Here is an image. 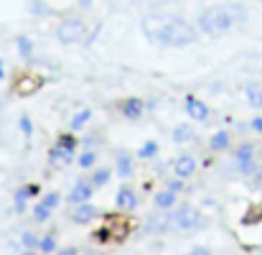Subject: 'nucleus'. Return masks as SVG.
I'll list each match as a JSON object with an SVG mask.
<instances>
[{
	"label": "nucleus",
	"instance_id": "obj_32",
	"mask_svg": "<svg viewBox=\"0 0 262 255\" xmlns=\"http://www.w3.org/2000/svg\"><path fill=\"white\" fill-rule=\"evenodd\" d=\"M254 184H257V186L262 189V163H259V166L254 168Z\"/></svg>",
	"mask_w": 262,
	"mask_h": 255
},
{
	"label": "nucleus",
	"instance_id": "obj_31",
	"mask_svg": "<svg viewBox=\"0 0 262 255\" xmlns=\"http://www.w3.org/2000/svg\"><path fill=\"white\" fill-rule=\"evenodd\" d=\"M23 191H26V196H36L39 194V184H28Z\"/></svg>",
	"mask_w": 262,
	"mask_h": 255
},
{
	"label": "nucleus",
	"instance_id": "obj_19",
	"mask_svg": "<svg viewBox=\"0 0 262 255\" xmlns=\"http://www.w3.org/2000/svg\"><path fill=\"white\" fill-rule=\"evenodd\" d=\"M56 148H61L64 153H74V148H77L74 135H61V138H59V143H56Z\"/></svg>",
	"mask_w": 262,
	"mask_h": 255
},
{
	"label": "nucleus",
	"instance_id": "obj_10",
	"mask_svg": "<svg viewBox=\"0 0 262 255\" xmlns=\"http://www.w3.org/2000/svg\"><path fill=\"white\" fill-rule=\"evenodd\" d=\"M94 217H97V209H94V204H79V207L72 212V219H74L77 224H89Z\"/></svg>",
	"mask_w": 262,
	"mask_h": 255
},
{
	"label": "nucleus",
	"instance_id": "obj_2",
	"mask_svg": "<svg viewBox=\"0 0 262 255\" xmlns=\"http://www.w3.org/2000/svg\"><path fill=\"white\" fill-rule=\"evenodd\" d=\"M242 21H247V6H242V3H219V6H211L201 13L199 26H201L204 34L219 36V34H226L229 29H234Z\"/></svg>",
	"mask_w": 262,
	"mask_h": 255
},
{
	"label": "nucleus",
	"instance_id": "obj_37",
	"mask_svg": "<svg viewBox=\"0 0 262 255\" xmlns=\"http://www.w3.org/2000/svg\"><path fill=\"white\" fill-rule=\"evenodd\" d=\"M87 255H100V252H87Z\"/></svg>",
	"mask_w": 262,
	"mask_h": 255
},
{
	"label": "nucleus",
	"instance_id": "obj_18",
	"mask_svg": "<svg viewBox=\"0 0 262 255\" xmlns=\"http://www.w3.org/2000/svg\"><path fill=\"white\" fill-rule=\"evenodd\" d=\"M89 118H92V112H89V110H82V112H77V115L72 118V123H69V125H72V130H79V128H84V123H87Z\"/></svg>",
	"mask_w": 262,
	"mask_h": 255
},
{
	"label": "nucleus",
	"instance_id": "obj_23",
	"mask_svg": "<svg viewBox=\"0 0 262 255\" xmlns=\"http://www.w3.org/2000/svg\"><path fill=\"white\" fill-rule=\"evenodd\" d=\"M107 179H110V171H107V168H97L89 184H92V186H105V184H107Z\"/></svg>",
	"mask_w": 262,
	"mask_h": 255
},
{
	"label": "nucleus",
	"instance_id": "obj_9",
	"mask_svg": "<svg viewBox=\"0 0 262 255\" xmlns=\"http://www.w3.org/2000/svg\"><path fill=\"white\" fill-rule=\"evenodd\" d=\"M193 171H196V158H193V156H181V158L173 161V174H176L178 179H186V176H191Z\"/></svg>",
	"mask_w": 262,
	"mask_h": 255
},
{
	"label": "nucleus",
	"instance_id": "obj_7",
	"mask_svg": "<svg viewBox=\"0 0 262 255\" xmlns=\"http://www.w3.org/2000/svg\"><path fill=\"white\" fill-rule=\"evenodd\" d=\"M186 112H188V118L191 120H196V123H204L206 118H209V107L201 102V100H196V97H186Z\"/></svg>",
	"mask_w": 262,
	"mask_h": 255
},
{
	"label": "nucleus",
	"instance_id": "obj_34",
	"mask_svg": "<svg viewBox=\"0 0 262 255\" xmlns=\"http://www.w3.org/2000/svg\"><path fill=\"white\" fill-rule=\"evenodd\" d=\"M59 255H77V247H64L59 250Z\"/></svg>",
	"mask_w": 262,
	"mask_h": 255
},
{
	"label": "nucleus",
	"instance_id": "obj_22",
	"mask_svg": "<svg viewBox=\"0 0 262 255\" xmlns=\"http://www.w3.org/2000/svg\"><path fill=\"white\" fill-rule=\"evenodd\" d=\"M94 163H97V153H94V151H84V153L79 156V166H82V168H92Z\"/></svg>",
	"mask_w": 262,
	"mask_h": 255
},
{
	"label": "nucleus",
	"instance_id": "obj_33",
	"mask_svg": "<svg viewBox=\"0 0 262 255\" xmlns=\"http://www.w3.org/2000/svg\"><path fill=\"white\" fill-rule=\"evenodd\" d=\"M252 130L262 133V118H254V120H252Z\"/></svg>",
	"mask_w": 262,
	"mask_h": 255
},
{
	"label": "nucleus",
	"instance_id": "obj_6",
	"mask_svg": "<svg viewBox=\"0 0 262 255\" xmlns=\"http://www.w3.org/2000/svg\"><path fill=\"white\" fill-rule=\"evenodd\" d=\"M56 207H59V194H56V191H54V194H46V196L34 207V217H36L39 222H46L49 214H51Z\"/></svg>",
	"mask_w": 262,
	"mask_h": 255
},
{
	"label": "nucleus",
	"instance_id": "obj_25",
	"mask_svg": "<svg viewBox=\"0 0 262 255\" xmlns=\"http://www.w3.org/2000/svg\"><path fill=\"white\" fill-rule=\"evenodd\" d=\"M21 242L26 245V250H36V247H39V237H36L34 232H23Z\"/></svg>",
	"mask_w": 262,
	"mask_h": 255
},
{
	"label": "nucleus",
	"instance_id": "obj_35",
	"mask_svg": "<svg viewBox=\"0 0 262 255\" xmlns=\"http://www.w3.org/2000/svg\"><path fill=\"white\" fill-rule=\"evenodd\" d=\"M6 77V72H3V62H0V79H3Z\"/></svg>",
	"mask_w": 262,
	"mask_h": 255
},
{
	"label": "nucleus",
	"instance_id": "obj_4",
	"mask_svg": "<svg viewBox=\"0 0 262 255\" xmlns=\"http://www.w3.org/2000/svg\"><path fill=\"white\" fill-rule=\"evenodd\" d=\"M84 34H87V29H84V23L79 21V18H67V21H61L59 23V29H56V36H59V41L61 44H77V41H82L84 39Z\"/></svg>",
	"mask_w": 262,
	"mask_h": 255
},
{
	"label": "nucleus",
	"instance_id": "obj_17",
	"mask_svg": "<svg viewBox=\"0 0 262 255\" xmlns=\"http://www.w3.org/2000/svg\"><path fill=\"white\" fill-rule=\"evenodd\" d=\"M117 174H120V176H130V174H133V161H130V156L120 153V158H117Z\"/></svg>",
	"mask_w": 262,
	"mask_h": 255
},
{
	"label": "nucleus",
	"instance_id": "obj_28",
	"mask_svg": "<svg viewBox=\"0 0 262 255\" xmlns=\"http://www.w3.org/2000/svg\"><path fill=\"white\" fill-rule=\"evenodd\" d=\"M181 189H183V184H181V181H171V184L166 186V191H171V194H178Z\"/></svg>",
	"mask_w": 262,
	"mask_h": 255
},
{
	"label": "nucleus",
	"instance_id": "obj_30",
	"mask_svg": "<svg viewBox=\"0 0 262 255\" xmlns=\"http://www.w3.org/2000/svg\"><path fill=\"white\" fill-rule=\"evenodd\" d=\"M186 255H211V250H209V247H193V250H188Z\"/></svg>",
	"mask_w": 262,
	"mask_h": 255
},
{
	"label": "nucleus",
	"instance_id": "obj_26",
	"mask_svg": "<svg viewBox=\"0 0 262 255\" xmlns=\"http://www.w3.org/2000/svg\"><path fill=\"white\" fill-rule=\"evenodd\" d=\"M188 135H191V128H188V125H181V128H176V130H173V138H176V143H183Z\"/></svg>",
	"mask_w": 262,
	"mask_h": 255
},
{
	"label": "nucleus",
	"instance_id": "obj_20",
	"mask_svg": "<svg viewBox=\"0 0 262 255\" xmlns=\"http://www.w3.org/2000/svg\"><path fill=\"white\" fill-rule=\"evenodd\" d=\"M18 51H21V56L31 59V54H34V44H31V39L21 36V39H18Z\"/></svg>",
	"mask_w": 262,
	"mask_h": 255
},
{
	"label": "nucleus",
	"instance_id": "obj_14",
	"mask_svg": "<svg viewBox=\"0 0 262 255\" xmlns=\"http://www.w3.org/2000/svg\"><path fill=\"white\" fill-rule=\"evenodd\" d=\"M176 204V194H171V191H158L155 194V207H160V209H168V207H173Z\"/></svg>",
	"mask_w": 262,
	"mask_h": 255
},
{
	"label": "nucleus",
	"instance_id": "obj_36",
	"mask_svg": "<svg viewBox=\"0 0 262 255\" xmlns=\"http://www.w3.org/2000/svg\"><path fill=\"white\" fill-rule=\"evenodd\" d=\"M23 255H36V250H26V252H23Z\"/></svg>",
	"mask_w": 262,
	"mask_h": 255
},
{
	"label": "nucleus",
	"instance_id": "obj_21",
	"mask_svg": "<svg viewBox=\"0 0 262 255\" xmlns=\"http://www.w3.org/2000/svg\"><path fill=\"white\" fill-rule=\"evenodd\" d=\"M155 153H158V143H155V140H148V143L138 151V156H140V158H153Z\"/></svg>",
	"mask_w": 262,
	"mask_h": 255
},
{
	"label": "nucleus",
	"instance_id": "obj_15",
	"mask_svg": "<svg viewBox=\"0 0 262 255\" xmlns=\"http://www.w3.org/2000/svg\"><path fill=\"white\" fill-rule=\"evenodd\" d=\"M226 146H229V133L226 130H219V133L211 135V148L214 151H224Z\"/></svg>",
	"mask_w": 262,
	"mask_h": 255
},
{
	"label": "nucleus",
	"instance_id": "obj_24",
	"mask_svg": "<svg viewBox=\"0 0 262 255\" xmlns=\"http://www.w3.org/2000/svg\"><path fill=\"white\" fill-rule=\"evenodd\" d=\"M39 250H41V252H54V250H56V237H54V235H46L44 240H39Z\"/></svg>",
	"mask_w": 262,
	"mask_h": 255
},
{
	"label": "nucleus",
	"instance_id": "obj_27",
	"mask_svg": "<svg viewBox=\"0 0 262 255\" xmlns=\"http://www.w3.org/2000/svg\"><path fill=\"white\" fill-rule=\"evenodd\" d=\"M23 207H26V191L21 189V191L16 194V212H23Z\"/></svg>",
	"mask_w": 262,
	"mask_h": 255
},
{
	"label": "nucleus",
	"instance_id": "obj_8",
	"mask_svg": "<svg viewBox=\"0 0 262 255\" xmlns=\"http://www.w3.org/2000/svg\"><path fill=\"white\" fill-rule=\"evenodd\" d=\"M92 194H94V186L89 181H77L74 189H72V194H69V199H72V204L79 207V204H87Z\"/></svg>",
	"mask_w": 262,
	"mask_h": 255
},
{
	"label": "nucleus",
	"instance_id": "obj_13",
	"mask_svg": "<svg viewBox=\"0 0 262 255\" xmlns=\"http://www.w3.org/2000/svg\"><path fill=\"white\" fill-rule=\"evenodd\" d=\"M117 204H120L122 209H133V207L138 204L135 191H133V189H120V194H117Z\"/></svg>",
	"mask_w": 262,
	"mask_h": 255
},
{
	"label": "nucleus",
	"instance_id": "obj_16",
	"mask_svg": "<svg viewBox=\"0 0 262 255\" xmlns=\"http://www.w3.org/2000/svg\"><path fill=\"white\" fill-rule=\"evenodd\" d=\"M49 158H51L54 163H59V166H64V163H69V161H72V153H64L61 148H56V146H54V148L49 151Z\"/></svg>",
	"mask_w": 262,
	"mask_h": 255
},
{
	"label": "nucleus",
	"instance_id": "obj_11",
	"mask_svg": "<svg viewBox=\"0 0 262 255\" xmlns=\"http://www.w3.org/2000/svg\"><path fill=\"white\" fill-rule=\"evenodd\" d=\"M122 112H125L127 120H138L143 115V102L140 100H125L122 102Z\"/></svg>",
	"mask_w": 262,
	"mask_h": 255
},
{
	"label": "nucleus",
	"instance_id": "obj_1",
	"mask_svg": "<svg viewBox=\"0 0 262 255\" xmlns=\"http://www.w3.org/2000/svg\"><path fill=\"white\" fill-rule=\"evenodd\" d=\"M143 31L150 41L163 46H188L196 41V26L181 16L171 13H150L143 18Z\"/></svg>",
	"mask_w": 262,
	"mask_h": 255
},
{
	"label": "nucleus",
	"instance_id": "obj_29",
	"mask_svg": "<svg viewBox=\"0 0 262 255\" xmlns=\"http://www.w3.org/2000/svg\"><path fill=\"white\" fill-rule=\"evenodd\" d=\"M21 130H23V133H26V135H31V120H28V118H26V115H23V118H21Z\"/></svg>",
	"mask_w": 262,
	"mask_h": 255
},
{
	"label": "nucleus",
	"instance_id": "obj_3",
	"mask_svg": "<svg viewBox=\"0 0 262 255\" xmlns=\"http://www.w3.org/2000/svg\"><path fill=\"white\" fill-rule=\"evenodd\" d=\"M171 227L176 232H191V230H199L201 227V214L191 207H181L173 217H171Z\"/></svg>",
	"mask_w": 262,
	"mask_h": 255
},
{
	"label": "nucleus",
	"instance_id": "obj_12",
	"mask_svg": "<svg viewBox=\"0 0 262 255\" xmlns=\"http://www.w3.org/2000/svg\"><path fill=\"white\" fill-rule=\"evenodd\" d=\"M247 102L252 107H262V87L257 82H249L247 84Z\"/></svg>",
	"mask_w": 262,
	"mask_h": 255
},
{
	"label": "nucleus",
	"instance_id": "obj_5",
	"mask_svg": "<svg viewBox=\"0 0 262 255\" xmlns=\"http://www.w3.org/2000/svg\"><path fill=\"white\" fill-rule=\"evenodd\" d=\"M234 161H237L242 174H249L254 168V146L252 143H242L237 148V153H234Z\"/></svg>",
	"mask_w": 262,
	"mask_h": 255
}]
</instances>
